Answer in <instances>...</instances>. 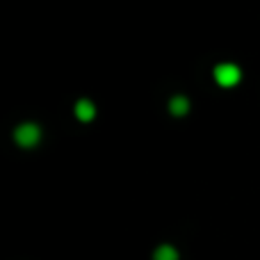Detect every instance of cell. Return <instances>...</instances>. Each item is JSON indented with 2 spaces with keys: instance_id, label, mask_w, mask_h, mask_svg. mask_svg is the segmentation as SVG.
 I'll return each instance as SVG.
<instances>
[{
  "instance_id": "obj_1",
  "label": "cell",
  "mask_w": 260,
  "mask_h": 260,
  "mask_svg": "<svg viewBox=\"0 0 260 260\" xmlns=\"http://www.w3.org/2000/svg\"><path fill=\"white\" fill-rule=\"evenodd\" d=\"M14 142L23 148H32L41 142V128L37 123H21L16 130H14Z\"/></svg>"
},
{
  "instance_id": "obj_2",
  "label": "cell",
  "mask_w": 260,
  "mask_h": 260,
  "mask_svg": "<svg viewBox=\"0 0 260 260\" xmlns=\"http://www.w3.org/2000/svg\"><path fill=\"white\" fill-rule=\"evenodd\" d=\"M240 78H242V71H240L238 64H217L215 67V80L217 85L221 87H235L240 82Z\"/></svg>"
},
{
  "instance_id": "obj_3",
  "label": "cell",
  "mask_w": 260,
  "mask_h": 260,
  "mask_svg": "<svg viewBox=\"0 0 260 260\" xmlns=\"http://www.w3.org/2000/svg\"><path fill=\"white\" fill-rule=\"evenodd\" d=\"M76 117L80 119L82 123H89L91 119L96 117V105L91 103V101H87V99H80L76 103Z\"/></svg>"
},
{
  "instance_id": "obj_4",
  "label": "cell",
  "mask_w": 260,
  "mask_h": 260,
  "mask_svg": "<svg viewBox=\"0 0 260 260\" xmlns=\"http://www.w3.org/2000/svg\"><path fill=\"white\" fill-rule=\"evenodd\" d=\"M169 110H171V114H176V117H183V114H187V110H189V101L185 99V96H174V99L169 101Z\"/></svg>"
},
{
  "instance_id": "obj_5",
  "label": "cell",
  "mask_w": 260,
  "mask_h": 260,
  "mask_svg": "<svg viewBox=\"0 0 260 260\" xmlns=\"http://www.w3.org/2000/svg\"><path fill=\"white\" fill-rule=\"evenodd\" d=\"M153 260H178V251H176V247H171V244H162V247L155 249Z\"/></svg>"
}]
</instances>
